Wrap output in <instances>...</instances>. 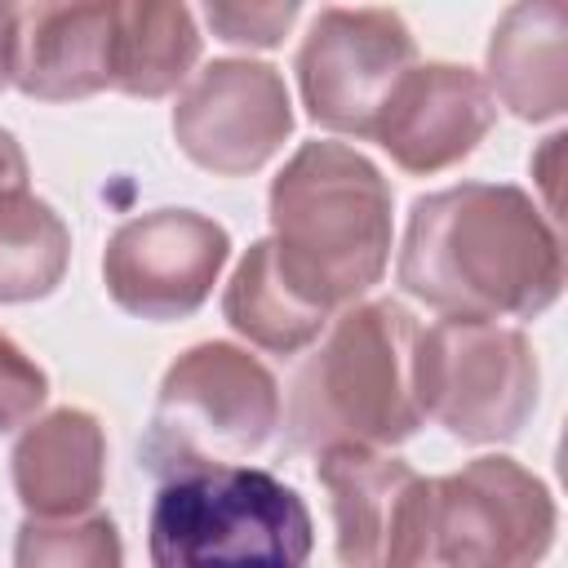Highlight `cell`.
<instances>
[{
    "label": "cell",
    "mask_w": 568,
    "mask_h": 568,
    "mask_svg": "<svg viewBox=\"0 0 568 568\" xmlns=\"http://www.w3.org/2000/svg\"><path fill=\"white\" fill-rule=\"evenodd\" d=\"M395 275L444 320H532L564 288V253L519 186L462 182L413 200Z\"/></svg>",
    "instance_id": "1"
},
{
    "label": "cell",
    "mask_w": 568,
    "mask_h": 568,
    "mask_svg": "<svg viewBox=\"0 0 568 568\" xmlns=\"http://www.w3.org/2000/svg\"><path fill=\"white\" fill-rule=\"evenodd\" d=\"M271 257L288 288L333 315L390 257V186L346 142H306L271 182Z\"/></svg>",
    "instance_id": "2"
},
{
    "label": "cell",
    "mask_w": 568,
    "mask_h": 568,
    "mask_svg": "<svg viewBox=\"0 0 568 568\" xmlns=\"http://www.w3.org/2000/svg\"><path fill=\"white\" fill-rule=\"evenodd\" d=\"M417 320L382 297L333 320L324 346L293 373L284 430L297 453L390 448L422 426L413 399Z\"/></svg>",
    "instance_id": "3"
},
{
    "label": "cell",
    "mask_w": 568,
    "mask_h": 568,
    "mask_svg": "<svg viewBox=\"0 0 568 568\" xmlns=\"http://www.w3.org/2000/svg\"><path fill=\"white\" fill-rule=\"evenodd\" d=\"M311 510L271 470L204 466L169 475L151 501V568H306Z\"/></svg>",
    "instance_id": "4"
},
{
    "label": "cell",
    "mask_w": 568,
    "mask_h": 568,
    "mask_svg": "<svg viewBox=\"0 0 568 568\" xmlns=\"http://www.w3.org/2000/svg\"><path fill=\"white\" fill-rule=\"evenodd\" d=\"M550 541V488L515 457H475L417 479L390 568H537Z\"/></svg>",
    "instance_id": "5"
},
{
    "label": "cell",
    "mask_w": 568,
    "mask_h": 568,
    "mask_svg": "<svg viewBox=\"0 0 568 568\" xmlns=\"http://www.w3.org/2000/svg\"><path fill=\"white\" fill-rule=\"evenodd\" d=\"M275 426L280 386L271 368L231 342H200L169 364L138 457L155 479L240 466L271 444Z\"/></svg>",
    "instance_id": "6"
},
{
    "label": "cell",
    "mask_w": 568,
    "mask_h": 568,
    "mask_svg": "<svg viewBox=\"0 0 568 568\" xmlns=\"http://www.w3.org/2000/svg\"><path fill=\"white\" fill-rule=\"evenodd\" d=\"M413 399L466 444L510 439L537 408V355L519 328L439 320L417 328Z\"/></svg>",
    "instance_id": "7"
},
{
    "label": "cell",
    "mask_w": 568,
    "mask_h": 568,
    "mask_svg": "<svg viewBox=\"0 0 568 568\" xmlns=\"http://www.w3.org/2000/svg\"><path fill=\"white\" fill-rule=\"evenodd\" d=\"M408 67H417V44L395 9H320L297 49V89L315 124L373 138Z\"/></svg>",
    "instance_id": "8"
},
{
    "label": "cell",
    "mask_w": 568,
    "mask_h": 568,
    "mask_svg": "<svg viewBox=\"0 0 568 568\" xmlns=\"http://www.w3.org/2000/svg\"><path fill=\"white\" fill-rule=\"evenodd\" d=\"M231 235L195 209H155L129 217L102 253V280L120 311L142 320H182L204 306L226 266Z\"/></svg>",
    "instance_id": "9"
},
{
    "label": "cell",
    "mask_w": 568,
    "mask_h": 568,
    "mask_svg": "<svg viewBox=\"0 0 568 568\" xmlns=\"http://www.w3.org/2000/svg\"><path fill=\"white\" fill-rule=\"evenodd\" d=\"M293 133L284 75L266 62L222 58L195 71L173 106L178 146L209 173L240 178L262 169Z\"/></svg>",
    "instance_id": "10"
},
{
    "label": "cell",
    "mask_w": 568,
    "mask_h": 568,
    "mask_svg": "<svg viewBox=\"0 0 568 568\" xmlns=\"http://www.w3.org/2000/svg\"><path fill=\"white\" fill-rule=\"evenodd\" d=\"M493 120L497 102L470 67L417 62L390 89L373 124V142L404 173H439L466 160L493 129Z\"/></svg>",
    "instance_id": "11"
},
{
    "label": "cell",
    "mask_w": 568,
    "mask_h": 568,
    "mask_svg": "<svg viewBox=\"0 0 568 568\" xmlns=\"http://www.w3.org/2000/svg\"><path fill=\"white\" fill-rule=\"evenodd\" d=\"M120 4H27L18 9L13 84L40 102H71L115 89Z\"/></svg>",
    "instance_id": "12"
},
{
    "label": "cell",
    "mask_w": 568,
    "mask_h": 568,
    "mask_svg": "<svg viewBox=\"0 0 568 568\" xmlns=\"http://www.w3.org/2000/svg\"><path fill=\"white\" fill-rule=\"evenodd\" d=\"M315 475L328 488L342 568H390L422 475L382 448H328Z\"/></svg>",
    "instance_id": "13"
},
{
    "label": "cell",
    "mask_w": 568,
    "mask_h": 568,
    "mask_svg": "<svg viewBox=\"0 0 568 568\" xmlns=\"http://www.w3.org/2000/svg\"><path fill=\"white\" fill-rule=\"evenodd\" d=\"M106 479V435L84 408H53L13 444V488L31 519L89 515Z\"/></svg>",
    "instance_id": "14"
},
{
    "label": "cell",
    "mask_w": 568,
    "mask_h": 568,
    "mask_svg": "<svg viewBox=\"0 0 568 568\" xmlns=\"http://www.w3.org/2000/svg\"><path fill=\"white\" fill-rule=\"evenodd\" d=\"M568 13L559 0L515 4L488 40V93L519 120H550L568 102Z\"/></svg>",
    "instance_id": "15"
},
{
    "label": "cell",
    "mask_w": 568,
    "mask_h": 568,
    "mask_svg": "<svg viewBox=\"0 0 568 568\" xmlns=\"http://www.w3.org/2000/svg\"><path fill=\"white\" fill-rule=\"evenodd\" d=\"M222 315L240 337H248L253 346L275 351V355H293V351L311 346L328 324L324 311L306 306L288 288V280L280 275V266L271 257V240H257L240 257L226 293H222Z\"/></svg>",
    "instance_id": "16"
},
{
    "label": "cell",
    "mask_w": 568,
    "mask_h": 568,
    "mask_svg": "<svg viewBox=\"0 0 568 568\" xmlns=\"http://www.w3.org/2000/svg\"><path fill=\"white\" fill-rule=\"evenodd\" d=\"M200 58V31L186 4H120L115 93L164 98Z\"/></svg>",
    "instance_id": "17"
},
{
    "label": "cell",
    "mask_w": 568,
    "mask_h": 568,
    "mask_svg": "<svg viewBox=\"0 0 568 568\" xmlns=\"http://www.w3.org/2000/svg\"><path fill=\"white\" fill-rule=\"evenodd\" d=\"M71 231L31 191L0 195V302H36L62 284Z\"/></svg>",
    "instance_id": "18"
},
{
    "label": "cell",
    "mask_w": 568,
    "mask_h": 568,
    "mask_svg": "<svg viewBox=\"0 0 568 568\" xmlns=\"http://www.w3.org/2000/svg\"><path fill=\"white\" fill-rule=\"evenodd\" d=\"M13 568H124L120 532L111 515L31 519L18 528Z\"/></svg>",
    "instance_id": "19"
},
{
    "label": "cell",
    "mask_w": 568,
    "mask_h": 568,
    "mask_svg": "<svg viewBox=\"0 0 568 568\" xmlns=\"http://www.w3.org/2000/svg\"><path fill=\"white\" fill-rule=\"evenodd\" d=\"M44 399H49L44 368L9 333H0V430L27 426Z\"/></svg>",
    "instance_id": "20"
},
{
    "label": "cell",
    "mask_w": 568,
    "mask_h": 568,
    "mask_svg": "<svg viewBox=\"0 0 568 568\" xmlns=\"http://www.w3.org/2000/svg\"><path fill=\"white\" fill-rule=\"evenodd\" d=\"M297 4H209L204 9V22L213 27L217 40L226 44H257V49H271L284 40V31L297 22Z\"/></svg>",
    "instance_id": "21"
},
{
    "label": "cell",
    "mask_w": 568,
    "mask_h": 568,
    "mask_svg": "<svg viewBox=\"0 0 568 568\" xmlns=\"http://www.w3.org/2000/svg\"><path fill=\"white\" fill-rule=\"evenodd\" d=\"M27 191V155L9 129H0V195Z\"/></svg>",
    "instance_id": "22"
},
{
    "label": "cell",
    "mask_w": 568,
    "mask_h": 568,
    "mask_svg": "<svg viewBox=\"0 0 568 568\" xmlns=\"http://www.w3.org/2000/svg\"><path fill=\"white\" fill-rule=\"evenodd\" d=\"M13 58H18V9L0 4V89L13 84Z\"/></svg>",
    "instance_id": "23"
}]
</instances>
